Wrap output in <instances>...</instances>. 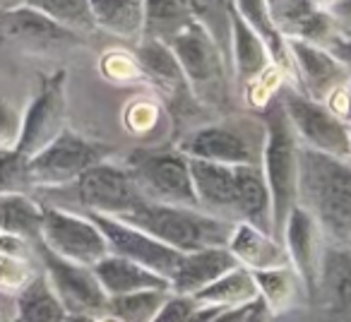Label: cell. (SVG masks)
<instances>
[{
  "label": "cell",
  "instance_id": "cell-1",
  "mask_svg": "<svg viewBox=\"0 0 351 322\" xmlns=\"http://www.w3.org/2000/svg\"><path fill=\"white\" fill-rule=\"evenodd\" d=\"M298 207L315 219L327 245L351 248V159L301 147Z\"/></svg>",
  "mask_w": 351,
  "mask_h": 322
},
{
  "label": "cell",
  "instance_id": "cell-2",
  "mask_svg": "<svg viewBox=\"0 0 351 322\" xmlns=\"http://www.w3.org/2000/svg\"><path fill=\"white\" fill-rule=\"evenodd\" d=\"M267 140L263 154V173L272 195L274 238L282 240L284 226L298 207V178H301V142L284 111L279 97L263 113Z\"/></svg>",
  "mask_w": 351,
  "mask_h": 322
},
{
  "label": "cell",
  "instance_id": "cell-3",
  "mask_svg": "<svg viewBox=\"0 0 351 322\" xmlns=\"http://www.w3.org/2000/svg\"><path fill=\"white\" fill-rule=\"evenodd\" d=\"M121 221L149 234L159 243L178 250V253H197L207 248H226L234 234L231 221H221L193 207L156 205L145 200L135 212Z\"/></svg>",
  "mask_w": 351,
  "mask_h": 322
},
{
  "label": "cell",
  "instance_id": "cell-4",
  "mask_svg": "<svg viewBox=\"0 0 351 322\" xmlns=\"http://www.w3.org/2000/svg\"><path fill=\"white\" fill-rule=\"evenodd\" d=\"M265 140L267 127L260 113H234L193 130L178 149L188 159L224 166H263Z\"/></svg>",
  "mask_w": 351,
  "mask_h": 322
},
{
  "label": "cell",
  "instance_id": "cell-5",
  "mask_svg": "<svg viewBox=\"0 0 351 322\" xmlns=\"http://www.w3.org/2000/svg\"><path fill=\"white\" fill-rule=\"evenodd\" d=\"M123 164L145 200L197 210L191 159L181 149H137Z\"/></svg>",
  "mask_w": 351,
  "mask_h": 322
},
{
  "label": "cell",
  "instance_id": "cell-6",
  "mask_svg": "<svg viewBox=\"0 0 351 322\" xmlns=\"http://www.w3.org/2000/svg\"><path fill=\"white\" fill-rule=\"evenodd\" d=\"M113 156V149L65 130L44 151L29 159V183L36 190H60L80 181L82 173Z\"/></svg>",
  "mask_w": 351,
  "mask_h": 322
},
{
  "label": "cell",
  "instance_id": "cell-7",
  "mask_svg": "<svg viewBox=\"0 0 351 322\" xmlns=\"http://www.w3.org/2000/svg\"><path fill=\"white\" fill-rule=\"evenodd\" d=\"M279 101L291 121L301 147L327 156H337V159H351L349 123L335 116L325 103L313 101L291 84L282 87Z\"/></svg>",
  "mask_w": 351,
  "mask_h": 322
},
{
  "label": "cell",
  "instance_id": "cell-8",
  "mask_svg": "<svg viewBox=\"0 0 351 322\" xmlns=\"http://www.w3.org/2000/svg\"><path fill=\"white\" fill-rule=\"evenodd\" d=\"M41 243L53 250L58 258L92 269L111 255L106 236L94 224L92 216L56 205H44Z\"/></svg>",
  "mask_w": 351,
  "mask_h": 322
},
{
  "label": "cell",
  "instance_id": "cell-9",
  "mask_svg": "<svg viewBox=\"0 0 351 322\" xmlns=\"http://www.w3.org/2000/svg\"><path fill=\"white\" fill-rule=\"evenodd\" d=\"M70 188L75 190L77 205L82 207L84 214L123 219L145 202L128 166L118 161H104L99 166L89 169Z\"/></svg>",
  "mask_w": 351,
  "mask_h": 322
},
{
  "label": "cell",
  "instance_id": "cell-10",
  "mask_svg": "<svg viewBox=\"0 0 351 322\" xmlns=\"http://www.w3.org/2000/svg\"><path fill=\"white\" fill-rule=\"evenodd\" d=\"M169 46L181 63L195 99H217L224 94V82L231 68L205 27L193 22L181 34H176Z\"/></svg>",
  "mask_w": 351,
  "mask_h": 322
},
{
  "label": "cell",
  "instance_id": "cell-11",
  "mask_svg": "<svg viewBox=\"0 0 351 322\" xmlns=\"http://www.w3.org/2000/svg\"><path fill=\"white\" fill-rule=\"evenodd\" d=\"M36 253H39L44 274L49 277L51 286L65 306L68 315H106L111 298L104 291L101 282L92 267L58 258L41 240L36 243Z\"/></svg>",
  "mask_w": 351,
  "mask_h": 322
},
{
  "label": "cell",
  "instance_id": "cell-12",
  "mask_svg": "<svg viewBox=\"0 0 351 322\" xmlns=\"http://www.w3.org/2000/svg\"><path fill=\"white\" fill-rule=\"evenodd\" d=\"M65 73L51 75L44 79L39 94L29 101V106L22 113V132L17 142V154L32 159L39 151H44L53 140H58L65 127Z\"/></svg>",
  "mask_w": 351,
  "mask_h": 322
},
{
  "label": "cell",
  "instance_id": "cell-13",
  "mask_svg": "<svg viewBox=\"0 0 351 322\" xmlns=\"http://www.w3.org/2000/svg\"><path fill=\"white\" fill-rule=\"evenodd\" d=\"M89 216L101 229V234L106 236L108 253L116 255V258L130 260L135 264H142V267L159 274V277H164L171 284V277H173L178 262L183 260V253L159 243L149 234H145V231L135 229V226L125 224L121 219L101 216V214H89Z\"/></svg>",
  "mask_w": 351,
  "mask_h": 322
},
{
  "label": "cell",
  "instance_id": "cell-14",
  "mask_svg": "<svg viewBox=\"0 0 351 322\" xmlns=\"http://www.w3.org/2000/svg\"><path fill=\"white\" fill-rule=\"evenodd\" d=\"M287 44L293 60V87L308 99L325 103L337 89L351 82L349 70L330 49L301 39H287Z\"/></svg>",
  "mask_w": 351,
  "mask_h": 322
},
{
  "label": "cell",
  "instance_id": "cell-15",
  "mask_svg": "<svg viewBox=\"0 0 351 322\" xmlns=\"http://www.w3.org/2000/svg\"><path fill=\"white\" fill-rule=\"evenodd\" d=\"M308 306L317 322H351V248L327 245L320 282Z\"/></svg>",
  "mask_w": 351,
  "mask_h": 322
},
{
  "label": "cell",
  "instance_id": "cell-16",
  "mask_svg": "<svg viewBox=\"0 0 351 322\" xmlns=\"http://www.w3.org/2000/svg\"><path fill=\"white\" fill-rule=\"evenodd\" d=\"M282 243L287 248L289 264L293 267V272L298 274V279L306 286V296L311 301V296L315 293L317 282H320V269H322V258H325V236H322L320 226L315 224L311 214L303 207H296L291 212V216L287 219L282 234Z\"/></svg>",
  "mask_w": 351,
  "mask_h": 322
},
{
  "label": "cell",
  "instance_id": "cell-17",
  "mask_svg": "<svg viewBox=\"0 0 351 322\" xmlns=\"http://www.w3.org/2000/svg\"><path fill=\"white\" fill-rule=\"evenodd\" d=\"M0 34H3V39L29 46V49L36 51L63 49V46L77 44L75 32L60 27L56 20H51L49 15H44L32 5L0 12Z\"/></svg>",
  "mask_w": 351,
  "mask_h": 322
},
{
  "label": "cell",
  "instance_id": "cell-18",
  "mask_svg": "<svg viewBox=\"0 0 351 322\" xmlns=\"http://www.w3.org/2000/svg\"><path fill=\"white\" fill-rule=\"evenodd\" d=\"M193 188H195L197 210L221 221L239 224V200H236L234 166L191 159Z\"/></svg>",
  "mask_w": 351,
  "mask_h": 322
},
{
  "label": "cell",
  "instance_id": "cell-19",
  "mask_svg": "<svg viewBox=\"0 0 351 322\" xmlns=\"http://www.w3.org/2000/svg\"><path fill=\"white\" fill-rule=\"evenodd\" d=\"M135 55L142 73H145V79L154 84L166 99H171V101H181L183 97L195 99L186 79V73H183L181 63L169 44L154 39H140Z\"/></svg>",
  "mask_w": 351,
  "mask_h": 322
},
{
  "label": "cell",
  "instance_id": "cell-20",
  "mask_svg": "<svg viewBox=\"0 0 351 322\" xmlns=\"http://www.w3.org/2000/svg\"><path fill=\"white\" fill-rule=\"evenodd\" d=\"M236 267H239V262L229 253V248H207L197 250V253H188L183 255L173 277H171V293L197 296Z\"/></svg>",
  "mask_w": 351,
  "mask_h": 322
},
{
  "label": "cell",
  "instance_id": "cell-21",
  "mask_svg": "<svg viewBox=\"0 0 351 322\" xmlns=\"http://www.w3.org/2000/svg\"><path fill=\"white\" fill-rule=\"evenodd\" d=\"M226 248L236 258V262L248 272H265V269H277L289 264V255L282 240L250 224H236Z\"/></svg>",
  "mask_w": 351,
  "mask_h": 322
},
{
  "label": "cell",
  "instance_id": "cell-22",
  "mask_svg": "<svg viewBox=\"0 0 351 322\" xmlns=\"http://www.w3.org/2000/svg\"><path fill=\"white\" fill-rule=\"evenodd\" d=\"M236 200H239V224H250L274 236L272 195L265 181L263 166H234Z\"/></svg>",
  "mask_w": 351,
  "mask_h": 322
},
{
  "label": "cell",
  "instance_id": "cell-23",
  "mask_svg": "<svg viewBox=\"0 0 351 322\" xmlns=\"http://www.w3.org/2000/svg\"><path fill=\"white\" fill-rule=\"evenodd\" d=\"M229 65H231V77L236 79V84L241 89H245L253 79H258L265 70H269L274 65L267 44L239 15H234Z\"/></svg>",
  "mask_w": 351,
  "mask_h": 322
},
{
  "label": "cell",
  "instance_id": "cell-24",
  "mask_svg": "<svg viewBox=\"0 0 351 322\" xmlns=\"http://www.w3.org/2000/svg\"><path fill=\"white\" fill-rule=\"evenodd\" d=\"M94 272H97L108 298L130 296V293L140 291H171V284L164 277L149 272L142 264L130 262V260L116 258V255H108L106 260H101L94 267Z\"/></svg>",
  "mask_w": 351,
  "mask_h": 322
},
{
  "label": "cell",
  "instance_id": "cell-25",
  "mask_svg": "<svg viewBox=\"0 0 351 322\" xmlns=\"http://www.w3.org/2000/svg\"><path fill=\"white\" fill-rule=\"evenodd\" d=\"M234 8H236V15L248 27H253L260 34V39L267 44L274 65L282 70L287 82L293 87V60L291 53H289L287 36L282 34V29L274 22L269 0H234Z\"/></svg>",
  "mask_w": 351,
  "mask_h": 322
},
{
  "label": "cell",
  "instance_id": "cell-26",
  "mask_svg": "<svg viewBox=\"0 0 351 322\" xmlns=\"http://www.w3.org/2000/svg\"><path fill=\"white\" fill-rule=\"evenodd\" d=\"M255 284H258L260 298L269 306L274 315H287V312L298 310L301 303H308L306 286L293 272L291 264L277 269H265V272H253Z\"/></svg>",
  "mask_w": 351,
  "mask_h": 322
},
{
  "label": "cell",
  "instance_id": "cell-27",
  "mask_svg": "<svg viewBox=\"0 0 351 322\" xmlns=\"http://www.w3.org/2000/svg\"><path fill=\"white\" fill-rule=\"evenodd\" d=\"M41 224H44V205L32 200L27 193L0 195V231L27 243H39Z\"/></svg>",
  "mask_w": 351,
  "mask_h": 322
},
{
  "label": "cell",
  "instance_id": "cell-28",
  "mask_svg": "<svg viewBox=\"0 0 351 322\" xmlns=\"http://www.w3.org/2000/svg\"><path fill=\"white\" fill-rule=\"evenodd\" d=\"M145 27L142 39H154L169 44L176 34L195 22L188 0H142Z\"/></svg>",
  "mask_w": 351,
  "mask_h": 322
},
{
  "label": "cell",
  "instance_id": "cell-29",
  "mask_svg": "<svg viewBox=\"0 0 351 322\" xmlns=\"http://www.w3.org/2000/svg\"><path fill=\"white\" fill-rule=\"evenodd\" d=\"M94 27L121 39H142V0H89Z\"/></svg>",
  "mask_w": 351,
  "mask_h": 322
},
{
  "label": "cell",
  "instance_id": "cell-30",
  "mask_svg": "<svg viewBox=\"0 0 351 322\" xmlns=\"http://www.w3.org/2000/svg\"><path fill=\"white\" fill-rule=\"evenodd\" d=\"M68 310L56 296L49 277L36 274L17 296V322H65Z\"/></svg>",
  "mask_w": 351,
  "mask_h": 322
},
{
  "label": "cell",
  "instance_id": "cell-31",
  "mask_svg": "<svg viewBox=\"0 0 351 322\" xmlns=\"http://www.w3.org/2000/svg\"><path fill=\"white\" fill-rule=\"evenodd\" d=\"M193 298L200 306L229 310V308H243L255 303L260 298V291H258V284H255L253 272H248V269L239 264L229 274H224L219 282H215L210 288H205V291Z\"/></svg>",
  "mask_w": 351,
  "mask_h": 322
},
{
  "label": "cell",
  "instance_id": "cell-32",
  "mask_svg": "<svg viewBox=\"0 0 351 322\" xmlns=\"http://www.w3.org/2000/svg\"><path fill=\"white\" fill-rule=\"evenodd\" d=\"M191 12L200 27H205L207 34L215 39L219 51L224 53L226 63L231 55V29H234V0H188ZM231 68V65H229Z\"/></svg>",
  "mask_w": 351,
  "mask_h": 322
},
{
  "label": "cell",
  "instance_id": "cell-33",
  "mask_svg": "<svg viewBox=\"0 0 351 322\" xmlns=\"http://www.w3.org/2000/svg\"><path fill=\"white\" fill-rule=\"evenodd\" d=\"M171 291H140L130 296H118L108 301L106 315L118 322H154Z\"/></svg>",
  "mask_w": 351,
  "mask_h": 322
},
{
  "label": "cell",
  "instance_id": "cell-34",
  "mask_svg": "<svg viewBox=\"0 0 351 322\" xmlns=\"http://www.w3.org/2000/svg\"><path fill=\"white\" fill-rule=\"evenodd\" d=\"M29 5L75 34H89L97 29L89 0H29Z\"/></svg>",
  "mask_w": 351,
  "mask_h": 322
},
{
  "label": "cell",
  "instance_id": "cell-35",
  "mask_svg": "<svg viewBox=\"0 0 351 322\" xmlns=\"http://www.w3.org/2000/svg\"><path fill=\"white\" fill-rule=\"evenodd\" d=\"M219 312H224V310H221V308L200 306L193 296L171 293L169 301L164 303V308L159 310L154 322H212Z\"/></svg>",
  "mask_w": 351,
  "mask_h": 322
},
{
  "label": "cell",
  "instance_id": "cell-36",
  "mask_svg": "<svg viewBox=\"0 0 351 322\" xmlns=\"http://www.w3.org/2000/svg\"><path fill=\"white\" fill-rule=\"evenodd\" d=\"M99 73L113 84H130V82H142L145 73H142L140 63H137L135 51H104L99 58Z\"/></svg>",
  "mask_w": 351,
  "mask_h": 322
},
{
  "label": "cell",
  "instance_id": "cell-37",
  "mask_svg": "<svg viewBox=\"0 0 351 322\" xmlns=\"http://www.w3.org/2000/svg\"><path fill=\"white\" fill-rule=\"evenodd\" d=\"M32 190L29 183V159L12 151L0 154V195H12V193Z\"/></svg>",
  "mask_w": 351,
  "mask_h": 322
},
{
  "label": "cell",
  "instance_id": "cell-38",
  "mask_svg": "<svg viewBox=\"0 0 351 322\" xmlns=\"http://www.w3.org/2000/svg\"><path fill=\"white\" fill-rule=\"evenodd\" d=\"M123 123L132 135H149L159 123V103L154 99H130L123 108Z\"/></svg>",
  "mask_w": 351,
  "mask_h": 322
},
{
  "label": "cell",
  "instance_id": "cell-39",
  "mask_svg": "<svg viewBox=\"0 0 351 322\" xmlns=\"http://www.w3.org/2000/svg\"><path fill=\"white\" fill-rule=\"evenodd\" d=\"M22 132V116L12 103L0 99V154L17 149Z\"/></svg>",
  "mask_w": 351,
  "mask_h": 322
},
{
  "label": "cell",
  "instance_id": "cell-40",
  "mask_svg": "<svg viewBox=\"0 0 351 322\" xmlns=\"http://www.w3.org/2000/svg\"><path fill=\"white\" fill-rule=\"evenodd\" d=\"M36 274H32V267L27 262V258H15V255H0V284L3 286H22L34 279Z\"/></svg>",
  "mask_w": 351,
  "mask_h": 322
},
{
  "label": "cell",
  "instance_id": "cell-41",
  "mask_svg": "<svg viewBox=\"0 0 351 322\" xmlns=\"http://www.w3.org/2000/svg\"><path fill=\"white\" fill-rule=\"evenodd\" d=\"M330 17L335 22L339 36H351V0H341L339 5L330 10Z\"/></svg>",
  "mask_w": 351,
  "mask_h": 322
},
{
  "label": "cell",
  "instance_id": "cell-42",
  "mask_svg": "<svg viewBox=\"0 0 351 322\" xmlns=\"http://www.w3.org/2000/svg\"><path fill=\"white\" fill-rule=\"evenodd\" d=\"M32 243L22 238H15V236L0 231V255H15V258H27L29 255Z\"/></svg>",
  "mask_w": 351,
  "mask_h": 322
},
{
  "label": "cell",
  "instance_id": "cell-43",
  "mask_svg": "<svg viewBox=\"0 0 351 322\" xmlns=\"http://www.w3.org/2000/svg\"><path fill=\"white\" fill-rule=\"evenodd\" d=\"M279 315H274L272 310H269V306L263 301V298H258L255 303H250V310H248V317H245V322H277Z\"/></svg>",
  "mask_w": 351,
  "mask_h": 322
},
{
  "label": "cell",
  "instance_id": "cell-44",
  "mask_svg": "<svg viewBox=\"0 0 351 322\" xmlns=\"http://www.w3.org/2000/svg\"><path fill=\"white\" fill-rule=\"evenodd\" d=\"M330 51L344 63V68L349 70V75H351V36H337L335 44L330 46Z\"/></svg>",
  "mask_w": 351,
  "mask_h": 322
},
{
  "label": "cell",
  "instance_id": "cell-45",
  "mask_svg": "<svg viewBox=\"0 0 351 322\" xmlns=\"http://www.w3.org/2000/svg\"><path fill=\"white\" fill-rule=\"evenodd\" d=\"M277 322H317V320H313L311 312H308V315H303V312L293 310V312H287V315H279Z\"/></svg>",
  "mask_w": 351,
  "mask_h": 322
},
{
  "label": "cell",
  "instance_id": "cell-46",
  "mask_svg": "<svg viewBox=\"0 0 351 322\" xmlns=\"http://www.w3.org/2000/svg\"><path fill=\"white\" fill-rule=\"evenodd\" d=\"M313 8H317V10H322V12H330L335 5H339L341 0H308Z\"/></svg>",
  "mask_w": 351,
  "mask_h": 322
},
{
  "label": "cell",
  "instance_id": "cell-47",
  "mask_svg": "<svg viewBox=\"0 0 351 322\" xmlns=\"http://www.w3.org/2000/svg\"><path fill=\"white\" fill-rule=\"evenodd\" d=\"M22 5H29V0H0V10H12Z\"/></svg>",
  "mask_w": 351,
  "mask_h": 322
},
{
  "label": "cell",
  "instance_id": "cell-48",
  "mask_svg": "<svg viewBox=\"0 0 351 322\" xmlns=\"http://www.w3.org/2000/svg\"><path fill=\"white\" fill-rule=\"evenodd\" d=\"M65 322H99L97 315H68Z\"/></svg>",
  "mask_w": 351,
  "mask_h": 322
},
{
  "label": "cell",
  "instance_id": "cell-49",
  "mask_svg": "<svg viewBox=\"0 0 351 322\" xmlns=\"http://www.w3.org/2000/svg\"><path fill=\"white\" fill-rule=\"evenodd\" d=\"M0 322H17V317H15V320H5V317H0Z\"/></svg>",
  "mask_w": 351,
  "mask_h": 322
},
{
  "label": "cell",
  "instance_id": "cell-50",
  "mask_svg": "<svg viewBox=\"0 0 351 322\" xmlns=\"http://www.w3.org/2000/svg\"><path fill=\"white\" fill-rule=\"evenodd\" d=\"M349 137H351V123H349Z\"/></svg>",
  "mask_w": 351,
  "mask_h": 322
},
{
  "label": "cell",
  "instance_id": "cell-51",
  "mask_svg": "<svg viewBox=\"0 0 351 322\" xmlns=\"http://www.w3.org/2000/svg\"><path fill=\"white\" fill-rule=\"evenodd\" d=\"M0 12H3V10H0Z\"/></svg>",
  "mask_w": 351,
  "mask_h": 322
}]
</instances>
